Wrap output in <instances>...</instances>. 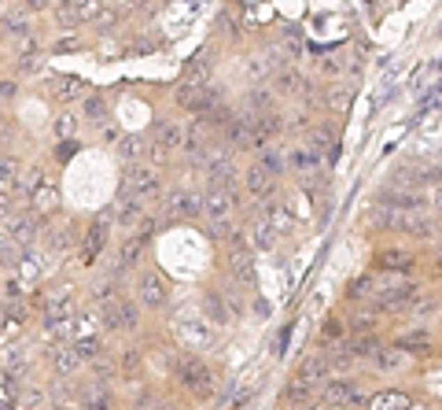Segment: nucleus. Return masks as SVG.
Segmentation results:
<instances>
[{"label":"nucleus","mask_w":442,"mask_h":410,"mask_svg":"<svg viewBox=\"0 0 442 410\" xmlns=\"http://www.w3.org/2000/svg\"><path fill=\"white\" fill-rule=\"evenodd\" d=\"M85 115L93 122H107V104H103V96L93 93V96H85Z\"/></svg>","instance_id":"obj_29"},{"label":"nucleus","mask_w":442,"mask_h":410,"mask_svg":"<svg viewBox=\"0 0 442 410\" xmlns=\"http://www.w3.org/2000/svg\"><path fill=\"white\" fill-rule=\"evenodd\" d=\"M8 211V192H0V214Z\"/></svg>","instance_id":"obj_51"},{"label":"nucleus","mask_w":442,"mask_h":410,"mask_svg":"<svg viewBox=\"0 0 442 410\" xmlns=\"http://www.w3.org/2000/svg\"><path fill=\"white\" fill-rule=\"evenodd\" d=\"M122 369H125V374H137V369H140V355L137 351H122Z\"/></svg>","instance_id":"obj_42"},{"label":"nucleus","mask_w":442,"mask_h":410,"mask_svg":"<svg viewBox=\"0 0 442 410\" xmlns=\"http://www.w3.org/2000/svg\"><path fill=\"white\" fill-rule=\"evenodd\" d=\"M52 366H56V374L70 377L74 369L82 366V355H77L74 348H56V351H52Z\"/></svg>","instance_id":"obj_17"},{"label":"nucleus","mask_w":442,"mask_h":410,"mask_svg":"<svg viewBox=\"0 0 442 410\" xmlns=\"http://www.w3.org/2000/svg\"><path fill=\"white\" fill-rule=\"evenodd\" d=\"M243 182H247V189H251L254 196H269L273 192V174L266 170V166H258V163L243 174Z\"/></svg>","instance_id":"obj_13"},{"label":"nucleus","mask_w":442,"mask_h":410,"mask_svg":"<svg viewBox=\"0 0 442 410\" xmlns=\"http://www.w3.org/2000/svg\"><path fill=\"white\" fill-rule=\"evenodd\" d=\"M56 410H74V407H56Z\"/></svg>","instance_id":"obj_53"},{"label":"nucleus","mask_w":442,"mask_h":410,"mask_svg":"<svg viewBox=\"0 0 442 410\" xmlns=\"http://www.w3.org/2000/svg\"><path fill=\"white\" fill-rule=\"evenodd\" d=\"M432 203H435L439 214H442V182H439V185H435V192H432Z\"/></svg>","instance_id":"obj_50"},{"label":"nucleus","mask_w":442,"mask_h":410,"mask_svg":"<svg viewBox=\"0 0 442 410\" xmlns=\"http://www.w3.org/2000/svg\"><path fill=\"white\" fill-rule=\"evenodd\" d=\"M19 263H22V244H15L11 237H0V266H11V270H15Z\"/></svg>","instance_id":"obj_20"},{"label":"nucleus","mask_w":442,"mask_h":410,"mask_svg":"<svg viewBox=\"0 0 442 410\" xmlns=\"http://www.w3.org/2000/svg\"><path fill=\"white\" fill-rule=\"evenodd\" d=\"M74 130H77V119H74L70 111H67V115H59V119H56V133H59L63 140H70V137H74Z\"/></svg>","instance_id":"obj_37"},{"label":"nucleus","mask_w":442,"mask_h":410,"mask_svg":"<svg viewBox=\"0 0 442 410\" xmlns=\"http://www.w3.org/2000/svg\"><path fill=\"white\" fill-rule=\"evenodd\" d=\"M328 369L332 366H328V358H324V355H310V358H303V366H298V381L317 388V384L328 381Z\"/></svg>","instance_id":"obj_6"},{"label":"nucleus","mask_w":442,"mask_h":410,"mask_svg":"<svg viewBox=\"0 0 442 410\" xmlns=\"http://www.w3.org/2000/svg\"><path fill=\"white\" fill-rule=\"evenodd\" d=\"M350 358H354L350 351H343V355H332V358H328V366H332V369H346V366H350Z\"/></svg>","instance_id":"obj_43"},{"label":"nucleus","mask_w":442,"mask_h":410,"mask_svg":"<svg viewBox=\"0 0 442 410\" xmlns=\"http://www.w3.org/2000/svg\"><path fill=\"white\" fill-rule=\"evenodd\" d=\"M96 22H100L103 30H111L114 22H119V11H100V19H96Z\"/></svg>","instance_id":"obj_44"},{"label":"nucleus","mask_w":442,"mask_h":410,"mask_svg":"<svg viewBox=\"0 0 442 410\" xmlns=\"http://www.w3.org/2000/svg\"><path fill=\"white\" fill-rule=\"evenodd\" d=\"M103 244H107V222L96 219L93 226L85 229V259H93V255L103 251Z\"/></svg>","instance_id":"obj_12"},{"label":"nucleus","mask_w":442,"mask_h":410,"mask_svg":"<svg viewBox=\"0 0 442 410\" xmlns=\"http://www.w3.org/2000/svg\"><path fill=\"white\" fill-rule=\"evenodd\" d=\"M247 104H251V115H269L273 111V93H266V89H254V93L247 96Z\"/></svg>","instance_id":"obj_28"},{"label":"nucleus","mask_w":442,"mask_h":410,"mask_svg":"<svg viewBox=\"0 0 442 410\" xmlns=\"http://www.w3.org/2000/svg\"><path fill=\"white\" fill-rule=\"evenodd\" d=\"M74 311V307L63 300V296H48L45 300V314H48V322H67V314Z\"/></svg>","instance_id":"obj_22"},{"label":"nucleus","mask_w":442,"mask_h":410,"mask_svg":"<svg viewBox=\"0 0 442 410\" xmlns=\"http://www.w3.org/2000/svg\"><path fill=\"white\" fill-rule=\"evenodd\" d=\"M26 4V11H45V8H52V0H22Z\"/></svg>","instance_id":"obj_47"},{"label":"nucleus","mask_w":442,"mask_h":410,"mask_svg":"<svg viewBox=\"0 0 442 410\" xmlns=\"http://www.w3.org/2000/svg\"><path fill=\"white\" fill-rule=\"evenodd\" d=\"M310 395H314V384H303V381H291L284 388V400L288 403H310Z\"/></svg>","instance_id":"obj_27"},{"label":"nucleus","mask_w":442,"mask_h":410,"mask_svg":"<svg viewBox=\"0 0 442 410\" xmlns=\"http://www.w3.org/2000/svg\"><path fill=\"white\" fill-rule=\"evenodd\" d=\"M306 145H310V148H317L321 156H324V152H332V148H335V140H332V133L324 130V126H310V133H306Z\"/></svg>","instance_id":"obj_21"},{"label":"nucleus","mask_w":442,"mask_h":410,"mask_svg":"<svg viewBox=\"0 0 442 410\" xmlns=\"http://www.w3.org/2000/svg\"><path fill=\"white\" fill-rule=\"evenodd\" d=\"M125 189L133 192V196H155V192L162 189V177L155 174V166H133V170L125 174Z\"/></svg>","instance_id":"obj_4"},{"label":"nucleus","mask_w":442,"mask_h":410,"mask_svg":"<svg viewBox=\"0 0 442 410\" xmlns=\"http://www.w3.org/2000/svg\"><path fill=\"white\" fill-rule=\"evenodd\" d=\"M30 200H33V207L37 211H41V214H52V211H56L59 207V189L56 185H37L33 192H30Z\"/></svg>","instance_id":"obj_14"},{"label":"nucleus","mask_w":442,"mask_h":410,"mask_svg":"<svg viewBox=\"0 0 442 410\" xmlns=\"http://www.w3.org/2000/svg\"><path fill=\"white\" fill-rule=\"evenodd\" d=\"M258 166H266L273 177H280V174L291 170V156H288V152H280V148H262V152H258Z\"/></svg>","instance_id":"obj_11"},{"label":"nucleus","mask_w":442,"mask_h":410,"mask_svg":"<svg viewBox=\"0 0 442 410\" xmlns=\"http://www.w3.org/2000/svg\"><path fill=\"white\" fill-rule=\"evenodd\" d=\"M409 410H420V407H409Z\"/></svg>","instance_id":"obj_54"},{"label":"nucleus","mask_w":442,"mask_h":410,"mask_svg":"<svg viewBox=\"0 0 442 410\" xmlns=\"http://www.w3.org/2000/svg\"><path fill=\"white\" fill-rule=\"evenodd\" d=\"M280 37H284V52H288L291 59L303 56V34H298L295 27H280Z\"/></svg>","instance_id":"obj_25"},{"label":"nucleus","mask_w":442,"mask_h":410,"mask_svg":"<svg viewBox=\"0 0 442 410\" xmlns=\"http://www.w3.org/2000/svg\"><path fill=\"white\" fill-rule=\"evenodd\" d=\"M4 34H11V37H26V34H30V27H26V19H22V15H8V19H4Z\"/></svg>","instance_id":"obj_38"},{"label":"nucleus","mask_w":442,"mask_h":410,"mask_svg":"<svg viewBox=\"0 0 442 410\" xmlns=\"http://www.w3.org/2000/svg\"><path fill=\"white\" fill-rule=\"evenodd\" d=\"M277 93H284V96H298V93H303V89H306V82L303 78H298V74L295 71H280V78H277Z\"/></svg>","instance_id":"obj_23"},{"label":"nucleus","mask_w":442,"mask_h":410,"mask_svg":"<svg viewBox=\"0 0 442 410\" xmlns=\"http://www.w3.org/2000/svg\"><path fill=\"white\" fill-rule=\"evenodd\" d=\"M321 67H324V74H340V67H343V63H335V56H324V63H321Z\"/></svg>","instance_id":"obj_46"},{"label":"nucleus","mask_w":442,"mask_h":410,"mask_svg":"<svg viewBox=\"0 0 442 410\" xmlns=\"http://www.w3.org/2000/svg\"><path fill=\"white\" fill-rule=\"evenodd\" d=\"M343 337H346V325L340 318H328V322H324V340H343Z\"/></svg>","instance_id":"obj_39"},{"label":"nucleus","mask_w":442,"mask_h":410,"mask_svg":"<svg viewBox=\"0 0 442 410\" xmlns=\"http://www.w3.org/2000/svg\"><path fill=\"white\" fill-rule=\"evenodd\" d=\"M376 222L395 229V233H406V237H417V240H427L435 237V222L424 219L420 211H395V207H380L376 211Z\"/></svg>","instance_id":"obj_1"},{"label":"nucleus","mask_w":442,"mask_h":410,"mask_svg":"<svg viewBox=\"0 0 442 410\" xmlns=\"http://www.w3.org/2000/svg\"><path fill=\"white\" fill-rule=\"evenodd\" d=\"M435 311V300H420L417 303V314H432Z\"/></svg>","instance_id":"obj_49"},{"label":"nucleus","mask_w":442,"mask_h":410,"mask_svg":"<svg viewBox=\"0 0 442 410\" xmlns=\"http://www.w3.org/2000/svg\"><path fill=\"white\" fill-rule=\"evenodd\" d=\"M155 145H159V148H166V152H174V148H185L188 140H185V130H181L177 122H170V119H166V122H159V126H155Z\"/></svg>","instance_id":"obj_9"},{"label":"nucleus","mask_w":442,"mask_h":410,"mask_svg":"<svg viewBox=\"0 0 442 410\" xmlns=\"http://www.w3.org/2000/svg\"><path fill=\"white\" fill-rule=\"evenodd\" d=\"M77 22H96L100 19V0H70Z\"/></svg>","instance_id":"obj_24"},{"label":"nucleus","mask_w":442,"mask_h":410,"mask_svg":"<svg viewBox=\"0 0 442 410\" xmlns=\"http://www.w3.org/2000/svg\"><path fill=\"white\" fill-rule=\"evenodd\" d=\"M177 377H181V384H185L188 392H196V395H211L214 392V377H211V369L203 366L199 355H181L177 358Z\"/></svg>","instance_id":"obj_2"},{"label":"nucleus","mask_w":442,"mask_h":410,"mask_svg":"<svg viewBox=\"0 0 442 410\" xmlns=\"http://www.w3.org/2000/svg\"><path fill=\"white\" fill-rule=\"evenodd\" d=\"M435 263H439V270H442V251H439V259H435Z\"/></svg>","instance_id":"obj_52"},{"label":"nucleus","mask_w":442,"mask_h":410,"mask_svg":"<svg viewBox=\"0 0 442 410\" xmlns=\"http://www.w3.org/2000/svg\"><path fill=\"white\" fill-rule=\"evenodd\" d=\"M409 407L413 403L402 392H380V395H372V400H369V410H409Z\"/></svg>","instance_id":"obj_18"},{"label":"nucleus","mask_w":442,"mask_h":410,"mask_svg":"<svg viewBox=\"0 0 442 410\" xmlns=\"http://www.w3.org/2000/svg\"><path fill=\"white\" fill-rule=\"evenodd\" d=\"M56 15H59V27H63V30L77 27V19H74V4H70V0H59V4H56Z\"/></svg>","instance_id":"obj_34"},{"label":"nucleus","mask_w":442,"mask_h":410,"mask_svg":"<svg viewBox=\"0 0 442 410\" xmlns=\"http://www.w3.org/2000/svg\"><path fill=\"white\" fill-rule=\"evenodd\" d=\"M232 207H236V189H211L203 200V211L211 214L214 222H225Z\"/></svg>","instance_id":"obj_5"},{"label":"nucleus","mask_w":442,"mask_h":410,"mask_svg":"<svg viewBox=\"0 0 442 410\" xmlns=\"http://www.w3.org/2000/svg\"><path fill=\"white\" fill-rule=\"evenodd\" d=\"M11 96H15V82L0 78V100H11Z\"/></svg>","instance_id":"obj_45"},{"label":"nucleus","mask_w":442,"mask_h":410,"mask_svg":"<svg viewBox=\"0 0 442 410\" xmlns=\"http://www.w3.org/2000/svg\"><path fill=\"white\" fill-rule=\"evenodd\" d=\"M380 263H383V270H409V259H406V255H398V251H383Z\"/></svg>","instance_id":"obj_35"},{"label":"nucleus","mask_w":442,"mask_h":410,"mask_svg":"<svg viewBox=\"0 0 442 410\" xmlns=\"http://www.w3.org/2000/svg\"><path fill=\"white\" fill-rule=\"evenodd\" d=\"M140 219H144V207H140V200H137V196L125 200L122 211H119V222H122V226H137Z\"/></svg>","instance_id":"obj_26"},{"label":"nucleus","mask_w":442,"mask_h":410,"mask_svg":"<svg viewBox=\"0 0 442 410\" xmlns=\"http://www.w3.org/2000/svg\"><path fill=\"white\" fill-rule=\"evenodd\" d=\"M122 325H125V329L137 325V307L129 303V300H122Z\"/></svg>","instance_id":"obj_40"},{"label":"nucleus","mask_w":442,"mask_h":410,"mask_svg":"<svg viewBox=\"0 0 442 410\" xmlns=\"http://www.w3.org/2000/svg\"><path fill=\"white\" fill-rule=\"evenodd\" d=\"M15 174H19V163L0 156V182H8V177H15Z\"/></svg>","instance_id":"obj_41"},{"label":"nucleus","mask_w":442,"mask_h":410,"mask_svg":"<svg viewBox=\"0 0 442 410\" xmlns=\"http://www.w3.org/2000/svg\"><path fill=\"white\" fill-rule=\"evenodd\" d=\"M170 219H199L203 214V200L199 196H188V192H174L170 196Z\"/></svg>","instance_id":"obj_7"},{"label":"nucleus","mask_w":442,"mask_h":410,"mask_svg":"<svg viewBox=\"0 0 442 410\" xmlns=\"http://www.w3.org/2000/svg\"><path fill=\"white\" fill-rule=\"evenodd\" d=\"M402 363V355H398V348H380L372 355V366H380V369H395Z\"/></svg>","instance_id":"obj_32"},{"label":"nucleus","mask_w":442,"mask_h":410,"mask_svg":"<svg viewBox=\"0 0 442 410\" xmlns=\"http://www.w3.org/2000/svg\"><path fill=\"white\" fill-rule=\"evenodd\" d=\"M140 152H144L140 137H119V156L122 159H140Z\"/></svg>","instance_id":"obj_33"},{"label":"nucleus","mask_w":442,"mask_h":410,"mask_svg":"<svg viewBox=\"0 0 442 410\" xmlns=\"http://www.w3.org/2000/svg\"><path fill=\"white\" fill-rule=\"evenodd\" d=\"M324 159H321V152L317 148H291V170H298V174H310V170H317Z\"/></svg>","instance_id":"obj_15"},{"label":"nucleus","mask_w":442,"mask_h":410,"mask_svg":"<svg viewBox=\"0 0 442 410\" xmlns=\"http://www.w3.org/2000/svg\"><path fill=\"white\" fill-rule=\"evenodd\" d=\"M354 395H358V388H354L350 381H328V384L321 388V403H324V407H346Z\"/></svg>","instance_id":"obj_8"},{"label":"nucleus","mask_w":442,"mask_h":410,"mask_svg":"<svg viewBox=\"0 0 442 410\" xmlns=\"http://www.w3.org/2000/svg\"><path fill=\"white\" fill-rule=\"evenodd\" d=\"M346 104H350V93L343 85H332L328 89V108H335V111H346Z\"/></svg>","instance_id":"obj_36"},{"label":"nucleus","mask_w":442,"mask_h":410,"mask_svg":"<svg viewBox=\"0 0 442 410\" xmlns=\"http://www.w3.org/2000/svg\"><path fill=\"white\" fill-rule=\"evenodd\" d=\"M70 152H77V140H63V145H59V159H70Z\"/></svg>","instance_id":"obj_48"},{"label":"nucleus","mask_w":442,"mask_h":410,"mask_svg":"<svg viewBox=\"0 0 442 410\" xmlns=\"http://www.w3.org/2000/svg\"><path fill=\"white\" fill-rule=\"evenodd\" d=\"M273 237H277V226L258 214V219H254V229H251V244L266 251V248H273Z\"/></svg>","instance_id":"obj_19"},{"label":"nucleus","mask_w":442,"mask_h":410,"mask_svg":"<svg viewBox=\"0 0 442 410\" xmlns=\"http://www.w3.org/2000/svg\"><path fill=\"white\" fill-rule=\"evenodd\" d=\"M203 307H206V314H211L218 325H225V322H229V311H225V303H221V300L214 296V292H211V296H203Z\"/></svg>","instance_id":"obj_30"},{"label":"nucleus","mask_w":442,"mask_h":410,"mask_svg":"<svg viewBox=\"0 0 442 410\" xmlns=\"http://www.w3.org/2000/svg\"><path fill=\"white\" fill-rule=\"evenodd\" d=\"M8 237L15 240V244H22V248H30L37 240V222L26 219V214H15V219H8Z\"/></svg>","instance_id":"obj_10"},{"label":"nucleus","mask_w":442,"mask_h":410,"mask_svg":"<svg viewBox=\"0 0 442 410\" xmlns=\"http://www.w3.org/2000/svg\"><path fill=\"white\" fill-rule=\"evenodd\" d=\"M59 85H63L59 93H56L59 100H82L85 96V82H77V78H63Z\"/></svg>","instance_id":"obj_31"},{"label":"nucleus","mask_w":442,"mask_h":410,"mask_svg":"<svg viewBox=\"0 0 442 410\" xmlns=\"http://www.w3.org/2000/svg\"><path fill=\"white\" fill-rule=\"evenodd\" d=\"M427 344H432L427 329H409V332H398L395 348H398V351H427Z\"/></svg>","instance_id":"obj_16"},{"label":"nucleus","mask_w":442,"mask_h":410,"mask_svg":"<svg viewBox=\"0 0 442 410\" xmlns=\"http://www.w3.org/2000/svg\"><path fill=\"white\" fill-rule=\"evenodd\" d=\"M137 296L144 307H151V311H159V307L166 303V277L159 270H140L137 277Z\"/></svg>","instance_id":"obj_3"}]
</instances>
